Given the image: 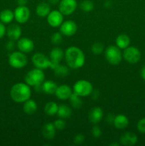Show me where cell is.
<instances>
[{
	"mask_svg": "<svg viewBox=\"0 0 145 146\" xmlns=\"http://www.w3.org/2000/svg\"><path fill=\"white\" fill-rule=\"evenodd\" d=\"M65 62L69 68L78 69L85 64V56L83 51L77 46H70L65 51Z\"/></svg>",
	"mask_w": 145,
	"mask_h": 146,
	"instance_id": "1",
	"label": "cell"
},
{
	"mask_svg": "<svg viewBox=\"0 0 145 146\" xmlns=\"http://www.w3.org/2000/svg\"><path fill=\"white\" fill-rule=\"evenodd\" d=\"M31 96V90L30 86L26 83L15 84L10 90V97L14 102L18 104H24L29 99Z\"/></svg>",
	"mask_w": 145,
	"mask_h": 146,
	"instance_id": "2",
	"label": "cell"
},
{
	"mask_svg": "<svg viewBox=\"0 0 145 146\" xmlns=\"http://www.w3.org/2000/svg\"><path fill=\"white\" fill-rule=\"evenodd\" d=\"M45 80V74L43 70L39 68H33L30 70L24 77L26 84L30 86H36L41 85Z\"/></svg>",
	"mask_w": 145,
	"mask_h": 146,
	"instance_id": "3",
	"label": "cell"
},
{
	"mask_svg": "<svg viewBox=\"0 0 145 146\" xmlns=\"http://www.w3.org/2000/svg\"><path fill=\"white\" fill-rule=\"evenodd\" d=\"M9 64L16 69L23 68L28 64V58L25 54L21 51H13L9 56Z\"/></svg>",
	"mask_w": 145,
	"mask_h": 146,
	"instance_id": "4",
	"label": "cell"
},
{
	"mask_svg": "<svg viewBox=\"0 0 145 146\" xmlns=\"http://www.w3.org/2000/svg\"><path fill=\"white\" fill-rule=\"evenodd\" d=\"M105 57L107 61L112 65L119 64L123 58L120 48L113 45L107 47L105 51Z\"/></svg>",
	"mask_w": 145,
	"mask_h": 146,
	"instance_id": "5",
	"label": "cell"
},
{
	"mask_svg": "<svg viewBox=\"0 0 145 146\" xmlns=\"http://www.w3.org/2000/svg\"><path fill=\"white\" fill-rule=\"evenodd\" d=\"M93 90L92 84L87 80H78L75 83L72 91L81 97H88L90 96Z\"/></svg>",
	"mask_w": 145,
	"mask_h": 146,
	"instance_id": "6",
	"label": "cell"
},
{
	"mask_svg": "<svg viewBox=\"0 0 145 146\" xmlns=\"http://www.w3.org/2000/svg\"><path fill=\"white\" fill-rule=\"evenodd\" d=\"M122 56L127 62L132 64H136L141 58V52L136 47L129 46L124 49Z\"/></svg>",
	"mask_w": 145,
	"mask_h": 146,
	"instance_id": "7",
	"label": "cell"
},
{
	"mask_svg": "<svg viewBox=\"0 0 145 146\" xmlns=\"http://www.w3.org/2000/svg\"><path fill=\"white\" fill-rule=\"evenodd\" d=\"M78 7L76 0H61L58 3V10L63 15L68 16L75 12Z\"/></svg>",
	"mask_w": 145,
	"mask_h": 146,
	"instance_id": "8",
	"label": "cell"
},
{
	"mask_svg": "<svg viewBox=\"0 0 145 146\" xmlns=\"http://www.w3.org/2000/svg\"><path fill=\"white\" fill-rule=\"evenodd\" d=\"M33 64L35 68L44 70L49 68L51 60L50 58L47 57L45 54L42 53H36L33 55L31 58Z\"/></svg>",
	"mask_w": 145,
	"mask_h": 146,
	"instance_id": "9",
	"label": "cell"
},
{
	"mask_svg": "<svg viewBox=\"0 0 145 146\" xmlns=\"http://www.w3.org/2000/svg\"><path fill=\"white\" fill-rule=\"evenodd\" d=\"M14 19L19 24H25L30 18V10L26 6H18L14 11Z\"/></svg>",
	"mask_w": 145,
	"mask_h": 146,
	"instance_id": "10",
	"label": "cell"
},
{
	"mask_svg": "<svg viewBox=\"0 0 145 146\" xmlns=\"http://www.w3.org/2000/svg\"><path fill=\"white\" fill-rule=\"evenodd\" d=\"M78 30L76 23L72 20H67L63 21L60 26V32L65 36H72Z\"/></svg>",
	"mask_w": 145,
	"mask_h": 146,
	"instance_id": "11",
	"label": "cell"
},
{
	"mask_svg": "<svg viewBox=\"0 0 145 146\" xmlns=\"http://www.w3.org/2000/svg\"><path fill=\"white\" fill-rule=\"evenodd\" d=\"M47 22L53 28L60 27L63 22V14L59 10H53L47 16Z\"/></svg>",
	"mask_w": 145,
	"mask_h": 146,
	"instance_id": "12",
	"label": "cell"
},
{
	"mask_svg": "<svg viewBox=\"0 0 145 146\" xmlns=\"http://www.w3.org/2000/svg\"><path fill=\"white\" fill-rule=\"evenodd\" d=\"M16 46L18 51L24 53V54H28L31 53L34 48V43L30 38L26 37L20 38L17 41Z\"/></svg>",
	"mask_w": 145,
	"mask_h": 146,
	"instance_id": "13",
	"label": "cell"
},
{
	"mask_svg": "<svg viewBox=\"0 0 145 146\" xmlns=\"http://www.w3.org/2000/svg\"><path fill=\"white\" fill-rule=\"evenodd\" d=\"M73 91L69 86L66 84H63L59 86L57 88L55 95L58 99L60 100H67L69 99L70 96L72 94Z\"/></svg>",
	"mask_w": 145,
	"mask_h": 146,
	"instance_id": "14",
	"label": "cell"
},
{
	"mask_svg": "<svg viewBox=\"0 0 145 146\" xmlns=\"http://www.w3.org/2000/svg\"><path fill=\"white\" fill-rule=\"evenodd\" d=\"M103 111L100 107H94L88 113V119L90 122L95 125L101 121L103 118Z\"/></svg>",
	"mask_w": 145,
	"mask_h": 146,
	"instance_id": "15",
	"label": "cell"
},
{
	"mask_svg": "<svg viewBox=\"0 0 145 146\" xmlns=\"http://www.w3.org/2000/svg\"><path fill=\"white\" fill-rule=\"evenodd\" d=\"M7 35L9 39L18 41L21 36V28L18 24H11L7 29Z\"/></svg>",
	"mask_w": 145,
	"mask_h": 146,
	"instance_id": "16",
	"label": "cell"
},
{
	"mask_svg": "<svg viewBox=\"0 0 145 146\" xmlns=\"http://www.w3.org/2000/svg\"><path fill=\"white\" fill-rule=\"evenodd\" d=\"M138 138L134 133L126 132L120 137V143L125 146H133L137 143Z\"/></svg>",
	"mask_w": 145,
	"mask_h": 146,
	"instance_id": "17",
	"label": "cell"
},
{
	"mask_svg": "<svg viewBox=\"0 0 145 146\" xmlns=\"http://www.w3.org/2000/svg\"><path fill=\"white\" fill-rule=\"evenodd\" d=\"M56 132V128L53 123H47L42 128V135L47 140H52L54 138Z\"/></svg>",
	"mask_w": 145,
	"mask_h": 146,
	"instance_id": "18",
	"label": "cell"
},
{
	"mask_svg": "<svg viewBox=\"0 0 145 146\" xmlns=\"http://www.w3.org/2000/svg\"><path fill=\"white\" fill-rule=\"evenodd\" d=\"M114 126L119 130L127 128L129 125V118L123 114H119L115 117L113 123Z\"/></svg>",
	"mask_w": 145,
	"mask_h": 146,
	"instance_id": "19",
	"label": "cell"
},
{
	"mask_svg": "<svg viewBox=\"0 0 145 146\" xmlns=\"http://www.w3.org/2000/svg\"><path fill=\"white\" fill-rule=\"evenodd\" d=\"M38 109V105L36 102L33 99H28L24 103L23 105V111L26 114L33 115L36 112Z\"/></svg>",
	"mask_w": 145,
	"mask_h": 146,
	"instance_id": "20",
	"label": "cell"
},
{
	"mask_svg": "<svg viewBox=\"0 0 145 146\" xmlns=\"http://www.w3.org/2000/svg\"><path fill=\"white\" fill-rule=\"evenodd\" d=\"M65 52L59 47H55L50 52V60L53 62L60 64L61 60L63 58Z\"/></svg>",
	"mask_w": 145,
	"mask_h": 146,
	"instance_id": "21",
	"label": "cell"
},
{
	"mask_svg": "<svg viewBox=\"0 0 145 146\" xmlns=\"http://www.w3.org/2000/svg\"><path fill=\"white\" fill-rule=\"evenodd\" d=\"M36 14L40 17H47L50 12H51V7L49 4L45 2H41L37 5L36 8Z\"/></svg>",
	"mask_w": 145,
	"mask_h": 146,
	"instance_id": "22",
	"label": "cell"
},
{
	"mask_svg": "<svg viewBox=\"0 0 145 146\" xmlns=\"http://www.w3.org/2000/svg\"><path fill=\"white\" fill-rule=\"evenodd\" d=\"M58 86L53 81H45L42 84V91L48 95L55 94Z\"/></svg>",
	"mask_w": 145,
	"mask_h": 146,
	"instance_id": "23",
	"label": "cell"
},
{
	"mask_svg": "<svg viewBox=\"0 0 145 146\" xmlns=\"http://www.w3.org/2000/svg\"><path fill=\"white\" fill-rule=\"evenodd\" d=\"M116 46L120 49H125L130 44V38L127 34H120L118 36L115 40Z\"/></svg>",
	"mask_w": 145,
	"mask_h": 146,
	"instance_id": "24",
	"label": "cell"
},
{
	"mask_svg": "<svg viewBox=\"0 0 145 146\" xmlns=\"http://www.w3.org/2000/svg\"><path fill=\"white\" fill-rule=\"evenodd\" d=\"M14 19V11L9 9L2 10L0 12V21L6 24H10Z\"/></svg>",
	"mask_w": 145,
	"mask_h": 146,
	"instance_id": "25",
	"label": "cell"
},
{
	"mask_svg": "<svg viewBox=\"0 0 145 146\" xmlns=\"http://www.w3.org/2000/svg\"><path fill=\"white\" fill-rule=\"evenodd\" d=\"M57 115L59 118H63V119L68 118L72 115V109L67 105H65V104L60 105L58 106Z\"/></svg>",
	"mask_w": 145,
	"mask_h": 146,
	"instance_id": "26",
	"label": "cell"
},
{
	"mask_svg": "<svg viewBox=\"0 0 145 146\" xmlns=\"http://www.w3.org/2000/svg\"><path fill=\"white\" fill-rule=\"evenodd\" d=\"M58 110V105L54 101H50L45 105L44 107V111L46 115L53 116L57 114Z\"/></svg>",
	"mask_w": 145,
	"mask_h": 146,
	"instance_id": "27",
	"label": "cell"
},
{
	"mask_svg": "<svg viewBox=\"0 0 145 146\" xmlns=\"http://www.w3.org/2000/svg\"><path fill=\"white\" fill-rule=\"evenodd\" d=\"M54 74L58 78H65L69 74V67L65 65L58 64L53 69Z\"/></svg>",
	"mask_w": 145,
	"mask_h": 146,
	"instance_id": "28",
	"label": "cell"
},
{
	"mask_svg": "<svg viewBox=\"0 0 145 146\" xmlns=\"http://www.w3.org/2000/svg\"><path fill=\"white\" fill-rule=\"evenodd\" d=\"M82 97L78 96L75 93L72 92L71 96L69 98L70 104L71 106L73 108H80L82 105Z\"/></svg>",
	"mask_w": 145,
	"mask_h": 146,
	"instance_id": "29",
	"label": "cell"
},
{
	"mask_svg": "<svg viewBox=\"0 0 145 146\" xmlns=\"http://www.w3.org/2000/svg\"><path fill=\"white\" fill-rule=\"evenodd\" d=\"M80 8L82 11L90 12L94 9V4L90 0H83L80 4Z\"/></svg>",
	"mask_w": 145,
	"mask_h": 146,
	"instance_id": "30",
	"label": "cell"
},
{
	"mask_svg": "<svg viewBox=\"0 0 145 146\" xmlns=\"http://www.w3.org/2000/svg\"><path fill=\"white\" fill-rule=\"evenodd\" d=\"M91 51L95 55H100L104 51V46L100 42H95L91 46Z\"/></svg>",
	"mask_w": 145,
	"mask_h": 146,
	"instance_id": "31",
	"label": "cell"
},
{
	"mask_svg": "<svg viewBox=\"0 0 145 146\" xmlns=\"http://www.w3.org/2000/svg\"><path fill=\"white\" fill-rule=\"evenodd\" d=\"M51 41L55 45H58L63 41V34L61 32H55L51 36Z\"/></svg>",
	"mask_w": 145,
	"mask_h": 146,
	"instance_id": "32",
	"label": "cell"
},
{
	"mask_svg": "<svg viewBox=\"0 0 145 146\" xmlns=\"http://www.w3.org/2000/svg\"><path fill=\"white\" fill-rule=\"evenodd\" d=\"M53 124L55 125L56 130H58V131H63L65 128V126H66L65 121L63 118H61L55 120L53 122Z\"/></svg>",
	"mask_w": 145,
	"mask_h": 146,
	"instance_id": "33",
	"label": "cell"
},
{
	"mask_svg": "<svg viewBox=\"0 0 145 146\" xmlns=\"http://www.w3.org/2000/svg\"><path fill=\"white\" fill-rule=\"evenodd\" d=\"M138 131L141 133H145V118H142L138 121L136 124Z\"/></svg>",
	"mask_w": 145,
	"mask_h": 146,
	"instance_id": "34",
	"label": "cell"
},
{
	"mask_svg": "<svg viewBox=\"0 0 145 146\" xmlns=\"http://www.w3.org/2000/svg\"><path fill=\"white\" fill-rule=\"evenodd\" d=\"M92 135L94 138H100L102 135V131H101L100 128L98 125H97V124H95L92 128Z\"/></svg>",
	"mask_w": 145,
	"mask_h": 146,
	"instance_id": "35",
	"label": "cell"
},
{
	"mask_svg": "<svg viewBox=\"0 0 145 146\" xmlns=\"http://www.w3.org/2000/svg\"><path fill=\"white\" fill-rule=\"evenodd\" d=\"M85 141V136L82 134H77L73 138V142L75 145H80Z\"/></svg>",
	"mask_w": 145,
	"mask_h": 146,
	"instance_id": "36",
	"label": "cell"
},
{
	"mask_svg": "<svg viewBox=\"0 0 145 146\" xmlns=\"http://www.w3.org/2000/svg\"><path fill=\"white\" fill-rule=\"evenodd\" d=\"M5 47L6 48H7V51H13L16 47L15 41H13V40L9 39V41H8L7 43H6Z\"/></svg>",
	"mask_w": 145,
	"mask_h": 146,
	"instance_id": "37",
	"label": "cell"
},
{
	"mask_svg": "<svg viewBox=\"0 0 145 146\" xmlns=\"http://www.w3.org/2000/svg\"><path fill=\"white\" fill-rule=\"evenodd\" d=\"M6 34H7V28L4 23L0 21V39L2 38Z\"/></svg>",
	"mask_w": 145,
	"mask_h": 146,
	"instance_id": "38",
	"label": "cell"
},
{
	"mask_svg": "<svg viewBox=\"0 0 145 146\" xmlns=\"http://www.w3.org/2000/svg\"><path fill=\"white\" fill-rule=\"evenodd\" d=\"M115 115H114L112 113H109L107 115L106 118V122L108 124H113L114 120H115Z\"/></svg>",
	"mask_w": 145,
	"mask_h": 146,
	"instance_id": "39",
	"label": "cell"
},
{
	"mask_svg": "<svg viewBox=\"0 0 145 146\" xmlns=\"http://www.w3.org/2000/svg\"><path fill=\"white\" fill-rule=\"evenodd\" d=\"M90 95L92 96V99L97 100L98 98V97H99V96H100L99 91H98V90H95V91L92 90V93H91Z\"/></svg>",
	"mask_w": 145,
	"mask_h": 146,
	"instance_id": "40",
	"label": "cell"
},
{
	"mask_svg": "<svg viewBox=\"0 0 145 146\" xmlns=\"http://www.w3.org/2000/svg\"><path fill=\"white\" fill-rule=\"evenodd\" d=\"M18 6H26L28 3V0H16Z\"/></svg>",
	"mask_w": 145,
	"mask_h": 146,
	"instance_id": "41",
	"label": "cell"
},
{
	"mask_svg": "<svg viewBox=\"0 0 145 146\" xmlns=\"http://www.w3.org/2000/svg\"><path fill=\"white\" fill-rule=\"evenodd\" d=\"M61 0H48V3L52 5H55V4H58Z\"/></svg>",
	"mask_w": 145,
	"mask_h": 146,
	"instance_id": "42",
	"label": "cell"
},
{
	"mask_svg": "<svg viewBox=\"0 0 145 146\" xmlns=\"http://www.w3.org/2000/svg\"><path fill=\"white\" fill-rule=\"evenodd\" d=\"M141 76L145 81V66L141 70Z\"/></svg>",
	"mask_w": 145,
	"mask_h": 146,
	"instance_id": "43",
	"label": "cell"
},
{
	"mask_svg": "<svg viewBox=\"0 0 145 146\" xmlns=\"http://www.w3.org/2000/svg\"><path fill=\"white\" fill-rule=\"evenodd\" d=\"M112 3L110 2V1H109V0H107V1H106L105 2V4H104V5H105V7H107V8H109V7H111V5H112Z\"/></svg>",
	"mask_w": 145,
	"mask_h": 146,
	"instance_id": "44",
	"label": "cell"
},
{
	"mask_svg": "<svg viewBox=\"0 0 145 146\" xmlns=\"http://www.w3.org/2000/svg\"><path fill=\"white\" fill-rule=\"evenodd\" d=\"M110 146H119V144L118 143H112L111 144H109Z\"/></svg>",
	"mask_w": 145,
	"mask_h": 146,
	"instance_id": "45",
	"label": "cell"
}]
</instances>
